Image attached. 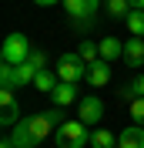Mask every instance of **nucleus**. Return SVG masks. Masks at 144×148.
Returning <instances> with one entry per match:
<instances>
[{"instance_id":"1","label":"nucleus","mask_w":144,"mask_h":148,"mask_svg":"<svg viewBox=\"0 0 144 148\" xmlns=\"http://www.w3.org/2000/svg\"><path fill=\"white\" fill-rule=\"evenodd\" d=\"M54 141H57V148H84V145H90V131L81 118H71L57 128Z\"/></svg>"},{"instance_id":"2","label":"nucleus","mask_w":144,"mask_h":148,"mask_svg":"<svg viewBox=\"0 0 144 148\" xmlns=\"http://www.w3.org/2000/svg\"><path fill=\"white\" fill-rule=\"evenodd\" d=\"M30 37L27 34H10L7 40H3V47H0V57H3V64H27V57H30Z\"/></svg>"},{"instance_id":"3","label":"nucleus","mask_w":144,"mask_h":148,"mask_svg":"<svg viewBox=\"0 0 144 148\" xmlns=\"http://www.w3.org/2000/svg\"><path fill=\"white\" fill-rule=\"evenodd\" d=\"M54 71H57V77H60V81H67V84H77V81H84V77H87V64L77 57V51H74V54L57 57Z\"/></svg>"},{"instance_id":"4","label":"nucleus","mask_w":144,"mask_h":148,"mask_svg":"<svg viewBox=\"0 0 144 148\" xmlns=\"http://www.w3.org/2000/svg\"><path fill=\"white\" fill-rule=\"evenodd\" d=\"M77 118L84 121V125H101V118H104V101H101L97 94H84L81 101H77Z\"/></svg>"},{"instance_id":"5","label":"nucleus","mask_w":144,"mask_h":148,"mask_svg":"<svg viewBox=\"0 0 144 148\" xmlns=\"http://www.w3.org/2000/svg\"><path fill=\"white\" fill-rule=\"evenodd\" d=\"M67 7V20H97L101 0H64Z\"/></svg>"},{"instance_id":"6","label":"nucleus","mask_w":144,"mask_h":148,"mask_svg":"<svg viewBox=\"0 0 144 148\" xmlns=\"http://www.w3.org/2000/svg\"><path fill=\"white\" fill-rule=\"evenodd\" d=\"M124 61H127V67H141L144 64V37H127Z\"/></svg>"},{"instance_id":"7","label":"nucleus","mask_w":144,"mask_h":148,"mask_svg":"<svg viewBox=\"0 0 144 148\" xmlns=\"http://www.w3.org/2000/svg\"><path fill=\"white\" fill-rule=\"evenodd\" d=\"M121 57H124V44H121L117 37H101V61L114 64V61H121Z\"/></svg>"},{"instance_id":"8","label":"nucleus","mask_w":144,"mask_h":148,"mask_svg":"<svg viewBox=\"0 0 144 148\" xmlns=\"http://www.w3.org/2000/svg\"><path fill=\"white\" fill-rule=\"evenodd\" d=\"M50 101H54V108H67V104H74V101H77V84L60 81V84H57V91L50 94Z\"/></svg>"},{"instance_id":"9","label":"nucleus","mask_w":144,"mask_h":148,"mask_svg":"<svg viewBox=\"0 0 144 148\" xmlns=\"http://www.w3.org/2000/svg\"><path fill=\"white\" fill-rule=\"evenodd\" d=\"M10 138H14V145H17V148H37V145H40V141L34 138V131L27 128V121L14 125V128H10Z\"/></svg>"},{"instance_id":"10","label":"nucleus","mask_w":144,"mask_h":148,"mask_svg":"<svg viewBox=\"0 0 144 148\" xmlns=\"http://www.w3.org/2000/svg\"><path fill=\"white\" fill-rule=\"evenodd\" d=\"M87 81L94 84V88H104V84L111 81V64H107V61H94V64H87Z\"/></svg>"},{"instance_id":"11","label":"nucleus","mask_w":144,"mask_h":148,"mask_svg":"<svg viewBox=\"0 0 144 148\" xmlns=\"http://www.w3.org/2000/svg\"><path fill=\"white\" fill-rule=\"evenodd\" d=\"M117 148H144V128H141V125L124 128L121 138H117Z\"/></svg>"},{"instance_id":"12","label":"nucleus","mask_w":144,"mask_h":148,"mask_svg":"<svg viewBox=\"0 0 144 148\" xmlns=\"http://www.w3.org/2000/svg\"><path fill=\"white\" fill-rule=\"evenodd\" d=\"M117 98L121 101H134V98H144V74H137V77H131V81L117 91Z\"/></svg>"},{"instance_id":"13","label":"nucleus","mask_w":144,"mask_h":148,"mask_svg":"<svg viewBox=\"0 0 144 148\" xmlns=\"http://www.w3.org/2000/svg\"><path fill=\"white\" fill-rule=\"evenodd\" d=\"M57 84H60V77H57V71H50V67L40 71V74L34 77V88H37V91H44V94H54Z\"/></svg>"},{"instance_id":"14","label":"nucleus","mask_w":144,"mask_h":148,"mask_svg":"<svg viewBox=\"0 0 144 148\" xmlns=\"http://www.w3.org/2000/svg\"><path fill=\"white\" fill-rule=\"evenodd\" d=\"M104 10H107V17H114V20H127V14H131L134 7H131L127 0H107Z\"/></svg>"},{"instance_id":"15","label":"nucleus","mask_w":144,"mask_h":148,"mask_svg":"<svg viewBox=\"0 0 144 148\" xmlns=\"http://www.w3.org/2000/svg\"><path fill=\"white\" fill-rule=\"evenodd\" d=\"M77 57H81L84 64H94V61H101V44H94V40H81V47H77Z\"/></svg>"},{"instance_id":"16","label":"nucleus","mask_w":144,"mask_h":148,"mask_svg":"<svg viewBox=\"0 0 144 148\" xmlns=\"http://www.w3.org/2000/svg\"><path fill=\"white\" fill-rule=\"evenodd\" d=\"M90 148H117V138L107 128H97V131H90Z\"/></svg>"},{"instance_id":"17","label":"nucleus","mask_w":144,"mask_h":148,"mask_svg":"<svg viewBox=\"0 0 144 148\" xmlns=\"http://www.w3.org/2000/svg\"><path fill=\"white\" fill-rule=\"evenodd\" d=\"M127 34L131 37H144V10H131L127 14Z\"/></svg>"},{"instance_id":"18","label":"nucleus","mask_w":144,"mask_h":148,"mask_svg":"<svg viewBox=\"0 0 144 148\" xmlns=\"http://www.w3.org/2000/svg\"><path fill=\"white\" fill-rule=\"evenodd\" d=\"M20 108H17V101L14 104H3V118H0V125H3V128H14V125H20Z\"/></svg>"},{"instance_id":"19","label":"nucleus","mask_w":144,"mask_h":148,"mask_svg":"<svg viewBox=\"0 0 144 148\" xmlns=\"http://www.w3.org/2000/svg\"><path fill=\"white\" fill-rule=\"evenodd\" d=\"M27 64L34 67L37 74H40V71H47V54H44V51H37V47H34V51H30V57H27Z\"/></svg>"},{"instance_id":"20","label":"nucleus","mask_w":144,"mask_h":148,"mask_svg":"<svg viewBox=\"0 0 144 148\" xmlns=\"http://www.w3.org/2000/svg\"><path fill=\"white\" fill-rule=\"evenodd\" d=\"M131 118H134V125L144 128V98H134L131 101Z\"/></svg>"},{"instance_id":"21","label":"nucleus","mask_w":144,"mask_h":148,"mask_svg":"<svg viewBox=\"0 0 144 148\" xmlns=\"http://www.w3.org/2000/svg\"><path fill=\"white\" fill-rule=\"evenodd\" d=\"M71 27H74V30H90V27H94V20H71Z\"/></svg>"},{"instance_id":"22","label":"nucleus","mask_w":144,"mask_h":148,"mask_svg":"<svg viewBox=\"0 0 144 148\" xmlns=\"http://www.w3.org/2000/svg\"><path fill=\"white\" fill-rule=\"evenodd\" d=\"M37 7H54V3H64V0H34Z\"/></svg>"},{"instance_id":"23","label":"nucleus","mask_w":144,"mask_h":148,"mask_svg":"<svg viewBox=\"0 0 144 148\" xmlns=\"http://www.w3.org/2000/svg\"><path fill=\"white\" fill-rule=\"evenodd\" d=\"M127 3H131L134 10H144V0H127Z\"/></svg>"},{"instance_id":"24","label":"nucleus","mask_w":144,"mask_h":148,"mask_svg":"<svg viewBox=\"0 0 144 148\" xmlns=\"http://www.w3.org/2000/svg\"><path fill=\"white\" fill-rule=\"evenodd\" d=\"M0 148H17V145H14V138H3V141H0Z\"/></svg>"}]
</instances>
